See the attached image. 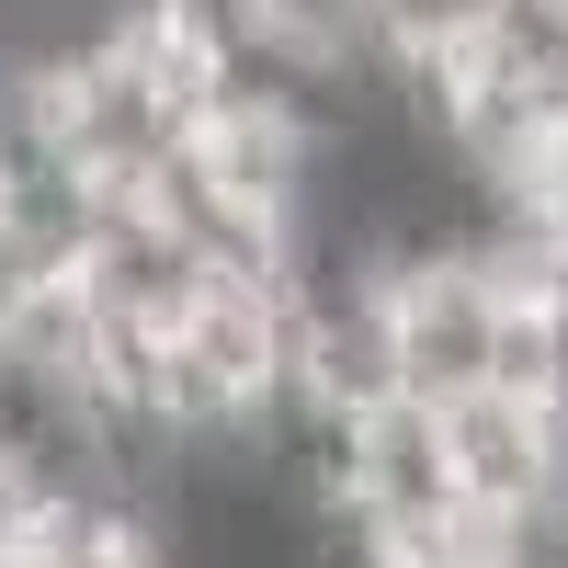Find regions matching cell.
I'll use <instances>...</instances> for the list:
<instances>
[{"instance_id":"obj_1","label":"cell","mask_w":568,"mask_h":568,"mask_svg":"<svg viewBox=\"0 0 568 568\" xmlns=\"http://www.w3.org/2000/svg\"><path fill=\"white\" fill-rule=\"evenodd\" d=\"M433 420H444L455 489L478 511H524V500L568 489V398L557 387H466V398H433Z\"/></svg>"},{"instance_id":"obj_2","label":"cell","mask_w":568,"mask_h":568,"mask_svg":"<svg viewBox=\"0 0 568 568\" xmlns=\"http://www.w3.org/2000/svg\"><path fill=\"white\" fill-rule=\"evenodd\" d=\"M342 568H466V557H444V546H353Z\"/></svg>"}]
</instances>
